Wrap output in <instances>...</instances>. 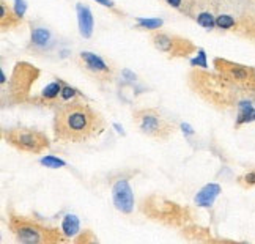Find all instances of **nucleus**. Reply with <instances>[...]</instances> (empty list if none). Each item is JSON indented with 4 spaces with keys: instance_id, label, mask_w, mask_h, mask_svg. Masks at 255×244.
Wrapping results in <instances>:
<instances>
[{
    "instance_id": "a211bd4d",
    "label": "nucleus",
    "mask_w": 255,
    "mask_h": 244,
    "mask_svg": "<svg viewBox=\"0 0 255 244\" xmlns=\"http://www.w3.org/2000/svg\"><path fill=\"white\" fill-rule=\"evenodd\" d=\"M180 232H181V237L189 241H211L213 240L211 232L208 229L197 226L195 222L184 226L183 229H180Z\"/></svg>"
},
{
    "instance_id": "1a4fd4ad",
    "label": "nucleus",
    "mask_w": 255,
    "mask_h": 244,
    "mask_svg": "<svg viewBox=\"0 0 255 244\" xmlns=\"http://www.w3.org/2000/svg\"><path fill=\"white\" fill-rule=\"evenodd\" d=\"M150 41L154 49H158L159 52L165 54L169 58H188L199 52V47L189 38L162 30L150 32Z\"/></svg>"
},
{
    "instance_id": "7ed1b4c3",
    "label": "nucleus",
    "mask_w": 255,
    "mask_h": 244,
    "mask_svg": "<svg viewBox=\"0 0 255 244\" xmlns=\"http://www.w3.org/2000/svg\"><path fill=\"white\" fill-rule=\"evenodd\" d=\"M139 210L146 219L165 227L183 229L197 219L195 210L181 205L162 194H150L139 202Z\"/></svg>"
},
{
    "instance_id": "f8f14e48",
    "label": "nucleus",
    "mask_w": 255,
    "mask_h": 244,
    "mask_svg": "<svg viewBox=\"0 0 255 244\" xmlns=\"http://www.w3.org/2000/svg\"><path fill=\"white\" fill-rule=\"evenodd\" d=\"M131 177L132 173H122L117 178L112 180V202L114 207L117 208V211H120L125 216H129V214L134 211V191L131 186Z\"/></svg>"
},
{
    "instance_id": "bb28decb",
    "label": "nucleus",
    "mask_w": 255,
    "mask_h": 244,
    "mask_svg": "<svg viewBox=\"0 0 255 244\" xmlns=\"http://www.w3.org/2000/svg\"><path fill=\"white\" fill-rule=\"evenodd\" d=\"M191 65H192V68H203V70H207V68H208L207 55H205L203 49H199V57H195L194 60H191Z\"/></svg>"
},
{
    "instance_id": "f03ea898",
    "label": "nucleus",
    "mask_w": 255,
    "mask_h": 244,
    "mask_svg": "<svg viewBox=\"0 0 255 244\" xmlns=\"http://www.w3.org/2000/svg\"><path fill=\"white\" fill-rule=\"evenodd\" d=\"M186 84L200 100L218 111L237 109L241 98L249 96L216 71L210 73L203 68H191L186 77Z\"/></svg>"
},
{
    "instance_id": "5701e85b",
    "label": "nucleus",
    "mask_w": 255,
    "mask_h": 244,
    "mask_svg": "<svg viewBox=\"0 0 255 244\" xmlns=\"http://www.w3.org/2000/svg\"><path fill=\"white\" fill-rule=\"evenodd\" d=\"M237 183L243 189H252L255 188V170H249V172H244L243 175L237 178Z\"/></svg>"
},
{
    "instance_id": "f257e3e1",
    "label": "nucleus",
    "mask_w": 255,
    "mask_h": 244,
    "mask_svg": "<svg viewBox=\"0 0 255 244\" xmlns=\"http://www.w3.org/2000/svg\"><path fill=\"white\" fill-rule=\"evenodd\" d=\"M106 128L103 114L88 104L84 96L55 107L52 129L57 143L90 142L100 137Z\"/></svg>"
},
{
    "instance_id": "6ab92c4d",
    "label": "nucleus",
    "mask_w": 255,
    "mask_h": 244,
    "mask_svg": "<svg viewBox=\"0 0 255 244\" xmlns=\"http://www.w3.org/2000/svg\"><path fill=\"white\" fill-rule=\"evenodd\" d=\"M63 235L66 238V241H73L79 233L82 232L81 230V222H79V218L76 216V214H66V216L62 219V226H60Z\"/></svg>"
},
{
    "instance_id": "f3484780",
    "label": "nucleus",
    "mask_w": 255,
    "mask_h": 244,
    "mask_svg": "<svg viewBox=\"0 0 255 244\" xmlns=\"http://www.w3.org/2000/svg\"><path fill=\"white\" fill-rule=\"evenodd\" d=\"M76 11H77V22H79L81 35L84 38H90L93 33V28H95V19H93L90 8L82 3H77Z\"/></svg>"
},
{
    "instance_id": "2eb2a0df",
    "label": "nucleus",
    "mask_w": 255,
    "mask_h": 244,
    "mask_svg": "<svg viewBox=\"0 0 255 244\" xmlns=\"http://www.w3.org/2000/svg\"><path fill=\"white\" fill-rule=\"evenodd\" d=\"M222 194V186L218 183H208L205 184L202 189H199V192L195 194L194 197V203L197 208H211L216 199Z\"/></svg>"
},
{
    "instance_id": "9d476101",
    "label": "nucleus",
    "mask_w": 255,
    "mask_h": 244,
    "mask_svg": "<svg viewBox=\"0 0 255 244\" xmlns=\"http://www.w3.org/2000/svg\"><path fill=\"white\" fill-rule=\"evenodd\" d=\"M76 63L88 77H92L98 84H109L115 77L114 66L95 52H81L76 58Z\"/></svg>"
},
{
    "instance_id": "9b49d317",
    "label": "nucleus",
    "mask_w": 255,
    "mask_h": 244,
    "mask_svg": "<svg viewBox=\"0 0 255 244\" xmlns=\"http://www.w3.org/2000/svg\"><path fill=\"white\" fill-rule=\"evenodd\" d=\"M55 33L40 21L30 22V40L27 44V52L35 57H46L57 47Z\"/></svg>"
},
{
    "instance_id": "412c9836",
    "label": "nucleus",
    "mask_w": 255,
    "mask_h": 244,
    "mask_svg": "<svg viewBox=\"0 0 255 244\" xmlns=\"http://www.w3.org/2000/svg\"><path fill=\"white\" fill-rule=\"evenodd\" d=\"M137 28H142V30H148V32H153V30H159L162 27V21L161 19H150V17H140L137 19V24H135Z\"/></svg>"
},
{
    "instance_id": "39448f33",
    "label": "nucleus",
    "mask_w": 255,
    "mask_h": 244,
    "mask_svg": "<svg viewBox=\"0 0 255 244\" xmlns=\"http://www.w3.org/2000/svg\"><path fill=\"white\" fill-rule=\"evenodd\" d=\"M41 70L30 62L21 60L13 66V71L5 87H2V106H22L32 96V89L40 79Z\"/></svg>"
},
{
    "instance_id": "c85d7f7f",
    "label": "nucleus",
    "mask_w": 255,
    "mask_h": 244,
    "mask_svg": "<svg viewBox=\"0 0 255 244\" xmlns=\"http://www.w3.org/2000/svg\"><path fill=\"white\" fill-rule=\"evenodd\" d=\"M172 8L178 9V11L181 13H188V8H186V5H189L188 0H165Z\"/></svg>"
},
{
    "instance_id": "ddd939ff",
    "label": "nucleus",
    "mask_w": 255,
    "mask_h": 244,
    "mask_svg": "<svg viewBox=\"0 0 255 244\" xmlns=\"http://www.w3.org/2000/svg\"><path fill=\"white\" fill-rule=\"evenodd\" d=\"M65 81L62 79H55L49 85H46L41 90V93H38L36 96H30L27 104L32 106H40V107H58L62 106V90H63Z\"/></svg>"
},
{
    "instance_id": "2f4dec72",
    "label": "nucleus",
    "mask_w": 255,
    "mask_h": 244,
    "mask_svg": "<svg viewBox=\"0 0 255 244\" xmlns=\"http://www.w3.org/2000/svg\"><path fill=\"white\" fill-rule=\"evenodd\" d=\"M188 2H191V0H188Z\"/></svg>"
},
{
    "instance_id": "aec40b11",
    "label": "nucleus",
    "mask_w": 255,
    "mask_h": 244,
    "mask_svg": "<svg viewBox=\"0 0 255 244\" xmlns=\"http://www.w3.org/2000/svg\"><path fill=\"white\" fill-rule=\"evenodd\" d=\"M235 22H237V16L225 14V13L216 16V28H219L222 32H232Z\"/></svg>"
},
{
    "instance_id": "cd10ccee",
    "label": "nucleus",
    "mask_w": 255,
    "mask_h": 244,
    "mask_svg": "<svg viewBox=\"0 0 255 244\" xmlns=\"http://www.w3.org/2000/svg\"><path fill=\"white\" fill-rule=\"evenodd\" d=\"M95 2L96 3H100V5H103L104 8H109L111 9V11L114 13V14H117V16H123V11H122V9H119V8H117V5L112 2V0H95Z\"/></svg>"
},
{
    "instance_id": "7c9ffc66",
    "label": "nucleus",
    "mask_w": 255,
    "mask_h": 244,
    "mask_svg": "<svg viewBox=\"0 0 255 244\" xmlns=\"http://www.w3.org/2000/svg\"><path fill=\"white\" fill-rule=\"evenodd\" d=\"M252 98H254V100H255V93H254V96H252Z\"/></svg>"
},
{
    "instance_id": "4be33fe9",
    "label": "nucleus",
    "mask_w": 255,
    "mask_h": 244,
    "mask_svg": "<svg viewBox=\"0 0 255 244\" xmlns=\"http://www.w3.org/2000/svg\"><path fill=\"white\" fill-rule=\"evenodd\" d=\"M195 21H197V24L202 25L203 28H208V30L216 28V16L210 11H200L197 16H195Z\"/></svg>"
},
{
    "instance_id": "c756f323",
    "label": "nucleus",
    "mask_w": 255,
    "mask_h": 244,
    "mask_svg": "<svg viewBox=\"0 0 255 244\" xmlns=\"http://www.w3.org/2000/svg\"><path fill=\"white\" fill-rule=\"evenodd\" d=\"M16 11L21 14V16H24V11H25V3H24V0H16Z\"/></svg>"
},
{
    "instance_id": "423d86ee",
    "label": "nucleus",
    "mask_w": 255,
    "mask_h": 244,
    "mask_svg": "<svg viewBox=\"0 0 255 244\" xmlns=\"http://www.w3.org/2000/svg\"><path fill=\"white\" fill-rule=\"evenodd\" d=\"M2 139L9 146L24 154L38 156L51 148V139L47 137V134L35 128H27V126L2 129Z\"/></svg>"
},
{
    "instance_id": "393cba45",
    "label": "nucleus",
    "mask_w": 255,
    "mask_h": 244,
    "mask_svg": "<svg viewBox=\"0 0 255 244\" xmlns=\"http://www.w3.org/2000/svg\"><path fill=\"white\" fill-rule=\"evenodd\" d=\"M43 165H46L47 169H60V167H65L66 162L60 158H57V156H44L40 161Z\"/></svg>"
},
{
    "instance_id": "20e7f679",
    "label": "nucleus",
    "mask_w": 255,
    "mask_h": 244,
    "mask_svg": "<svg viewBox=\"0 0 255 244\" xmlns=\"http://www.w3.org/2000/svg\"><path fill=\"white\" fill-rule=\"evenodd\" d=\"M6 226L14 240L22 244L66 243V238L60 227L47 226L46 222L36 218L16 213L13 208L6 210Z\"/></svg>"
},
{
    "instance_id": "0eeeda50",
    "label": "nucleus",
    "mask_w": 255,
    "mask_h": 244,
    "mask_svg": "<svg viewBox=\"0 0 255 244\" xmlns=\"http://www.w3.org/2000/svg\"><path fill=\"white\" fill-rule=\"evenodd\" d=\"M132 123L140 134L153 140L164 142L169 140L175 132V126L167 119H164L161 112L154 107H143L132 112Z\"/></svg>"
},
{
    "instance_id": "dca6fc26",
    "label": "nucleus",
    "mask_w": 255,
    "mask_h": 244,
    "mask_svg": "<svg viewBox=\"0 0 255 244\" xmlns=\"http://www.w3.org/2000/svg\"><path fill=\"white\" fill-rule=\"evenodd\" d=\"M255 122V100L252 96H244L237 107V120H235V129L241 126Z\"/></svg>"
},
{
    "instance_id": "6e6552de",
    "label": "nucleus",
    "mask_w": 255,
    "mask_h": 244,
    "mask_svg": "<svg viewBox=\"0 0 255 244\" xmlns=\"http://www.w3.org/2000/svg\"><path fill=\"white\" fill-rule=\"evenodd\" d=\"M213 68L225 81L233 84L237 89L249 96L255 93V68L238 62H232L227 58L216 57L213 58Z\"/></svg>"
},
{
    "instance_id": "4468645a",
    "label": "nucleus",
    "mask_w": 255,
    "mask_h": 244,
    "mask_svg": "<svg viewBox=\"0 0 255 244\" xmlns=\"http://www.w3.org/2000/svg\"><path fill=\"white\" fill-rule=\"evenodd\" d=\"M24 24V16L19 14L13 6L6 3V0H0V30L9 32L16 30Z\"/></svg>"
},
{
    "instance_id": "a878e982",
    "label": "nucleus",
    "mask_w": 255,
    "mask_h": 244,
    "mask_svg": "<svg viewBox=\"0 0 255 244\" xmlns=\"http://www.w3.org/2000/svg\"><path fill=\"white\" fill-rule=\"evenodd\" d=\"M96 241H98V238L93 235L92 230H82L79 235H77L73 240V243H84V244H87V243H96Z\"/></svg>"
},
{
    "instance_id": "b1692460",
    "label": "nucleus",
    "mask_w": 255,
    "mask_h": 244,
    "mask_svg": "<svg viewBox=\"0 0 255 244\" xmlns=\"http://www.w3.org/2000/svg\"><path fill=\"white\" fill-rule=\"evenodd\" d=\"M79 96H82V93L79 90L74 89V87H71L70 84L65 82L63 90H62V104L63 103H68V101H73V100H76V98H79Z\"/></svg>"
}]
</instances>
